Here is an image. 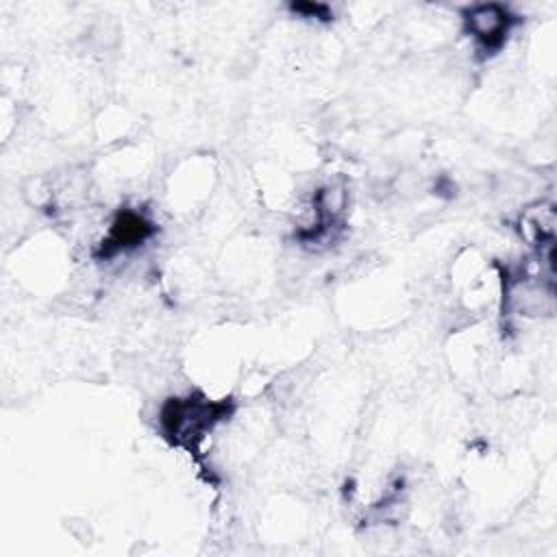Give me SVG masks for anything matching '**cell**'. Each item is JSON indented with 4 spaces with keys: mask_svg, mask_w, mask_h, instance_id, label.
Segmentation results:
<instances>
[{
    "mask_svg": "<svg viewBox=\"0 0 557 557\" xmlns=\"http://www.w3.org/2000/svg\"><path fill=\"white\" fill-rule=\"evenodd\" d=\"M231 400H209L198 394L174 396L165 400L159 411L161 433L181 448L194 450L202 437L215 429L226 416H231Z\"/></svg>",
    "mask_w": 557,
    "mask_h": 557,
    "instance_id": "6da1fadb",
    "label": "cell"
},
{
    "mask_svg": "<svg viewBox=\"0 0 557 557\" xmlns=\"http://www.w3.org/2000/svg\"><path fill=\"white\" fill-rule=\"evenodd\" d=\"M461 20L468 35L485 54H494L498 48H503L511 26L516 24V15L498 2L470 4L463 9Z\"/></svg>",
    "mask_w": 557,
    "mask_h": 557,
    "instance_id": "7a4b0ae2",
    "label": "cell"
}]
</instances>
